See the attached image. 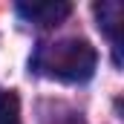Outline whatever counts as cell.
Masks as SVG:
<instances>
[{
  "label": "cell",
  "mask_w": 124,
  "mask_h": 124,
  "mask_svg": "<svg viewBox=\"0 0 124 124\" xmlns=\"http://www.w3.org/2000/svg\"><path fill=\"white\" fill-rule=\"evenodd\" d=\"M72 6L63 0H32V3H17V15L29 23H40V26H52L61 23L63 17H69Z\"/></svg>",
  "instance_id": "7a4b0ae2"
},
{
  "label": "cell",
  "mask_w": 124,
  "mask_h": 124,
  "mask_svg": "<svg viewBox=\"0 0 124 124\" xmlns=\"http://www.w3.org/2000/svg\"><path fill=\"white\" fill-rule=\"evenodd\" d=\"M0 124H20V98L12 90H0Z\"/></svg>",
  "instance_id": "277c9868"
},
{
  "label": "cell",
  "mask_w": 124,
  "mask_h": 124,
  "mask_svg": "<svg viewBox=\"0 0 124 124\" xmlns=\"http://www.w3.org/2000/svg\"><path fill=\"white\" fill-rule=\"evenodd\" d=\"M98 63V52L84 38H63L55 43H40L35 52L32 66L49 78H58L66 84L90 81Z\"/></svg>",
  "instance_id": "6da1fadb"
},
{
  "label": "cell",
  "mask_w": 124,
  "mask_h": 124,
  "mask_svg": "<svg viewBox=\"0 0 124 124\" xmlns=\"http://www.w3.org/2000/svg\"><path fill=\"white\" fill-rule=\"evenodd\" d=\"M95 15H98V26L110 35V40L118 46V23H121V3H116V0H110V3H101V6H95Z\"/></svg>",
  "instance_id": "3957f363"
}]
</instances>
